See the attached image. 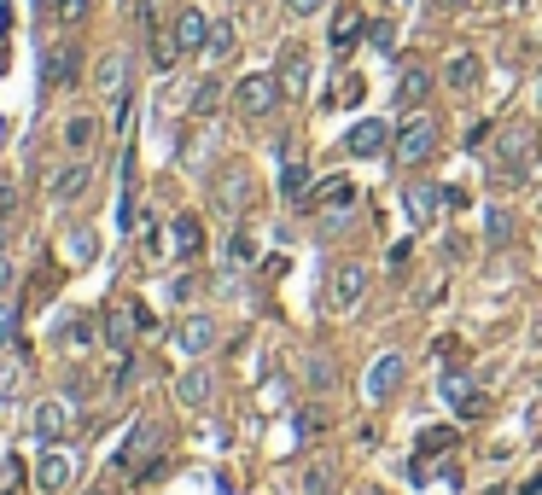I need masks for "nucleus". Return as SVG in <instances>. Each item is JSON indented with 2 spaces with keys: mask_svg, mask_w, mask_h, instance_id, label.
<instances>
[{
  "mask_svg": "<svg viewBox=\"0 0 542 495\" xmlns=\"http://www.w3.org/2000/svg\"><path fill=\"white\" fill-rule=\"evenodd\" d=\"M280 99H286L280 76H269V70H251V76H239V88H234V111L245 117V123H257V117H269Z\"/></svg>",
  "mask_w": 542,
  "mask_h": 495,
  "instance_id": "obj_1",
  "label": "nucleus"
},
{
  "mask_svg": "<svg viewBox=\"0 0 542 495\" xmlns=\"http://www.w3.org/2000/svg\"><path fill=\"white\" fill-rule=\"evenodd\" d=\"M432 152H438V123L414 111V117L403 123V134H397V164H403V169H414V164H426Z\"/></svg>",
  "mask_w": 542,
  "mask_h": 495,
  "instance_id": "obj_2",
  "label": "nucleus"
},
{
  "mask_svg": "<svg viewBox=\"0 0 542 495\" xmlns=\"http://www.w3.org/2000/svg\"><path fill=\"white\" fill-rule=\"evenodd\" d=\"M362 297H368V263H339L333 268V286H327V309L350 315Z\"/></svg>",
  "mask_w": 542,
  "mask_h": 495,
  "instance_id": "obj_3",
  "label": "nucleus"
},
{
  "mask_svg": "<svg viewBox=\"0 0 542 495\" xmlns=\"http://www.w3.org/2000/svg\"><path fill=\"white\" fill-rule=\"evenodd\" d=\"M443 204H449V187H432V181H408L403 187V210H408L414 228H432Z\"/></svg>",
  "mask_w": 542,
  "mask_h": 495,
  "instance_id": "obj_4",
  "label": "nucleus"
},
{
  "mask_svg": "<svg viewBox=\"0 0 542 495\" xmlns=\"http://www.w3.org/2000/svg\"><path fill=\"white\" fill-rule=\"evenodd\" d=\"M385 146H391V123H385V117H362L356 129L344 134V152H350V158H379Z\"/></svg>",
  "mask_w": 542,
  "mask_h": 495,
  "instance_id": "obj_5",
  "label": "nucleus"
},
{
  "mask_svg": "<svg viewBox=\"0 0 542 495\" xmlns=\"http://www.w3.org/2000/svg\"><path fill=\"white\" fill-rule=\"evenodd\" d=\"M327 41H333V53H350V47H362L368 41V18H362V6H333V30H327Z\"/></svg>",
  "mask_w": 542,
  "mask_h": 495,
  "instance_id": "obj_6",
  "label": "nucleus"
},
{
  "mask_svg": "<svg viewBox=\"0 0 542 495\" xmlns=\"http://www.w3.org/2000/svg\"><path fill=\"white\" fill-rule=\"evenodd\" d=\"M210 344H216V321L193 309V315H181V327H175V350L181 356H210Z\"/></svg>",
  "mask_w": 542,
  "mask_h": 495,
  "instance_id": "obj_7",
  "label": "nucleus"
},
{
  "mask_svg": "<svg viewBox=\"0 0 542 495\" xmlns=\"http://www.w3.org/2000/svg\"><path fill=\"white\" fill-rule=\"evenodd\" d=\"M88 187H94V164H88V158H76V164H65L53 181H47V198H53V204H76Z\"/></svg>",
  "mask_w": 542,
  "mask_h": 495,
  "instance_id": "obj_8",
  "label": "nucleus"
},
{
  "mask_svg": "<svg viewBox=\"0 0 542 495\" xmlns=\"http://www.w3.org/2000/svg\"><path fill=\"white\" fill-rule=\"evenodd\" d=\"M210 30H216V24H210V18H204V6H181V18H175V41H181V53H204V47H210Z\"/></svg>",
  "mask_w": 542,
  "mask_h": 495,
  "instance_id": "obj_9",
  "label": "nucleus"
},
{
  "mask_svg": "<svg viewBox=\"0 0 542 495\" xmlns=\"http://www.w3.org/2000/svg\"><path fill=\"white\" fill-rule=\"evenodd\" d=\"M76 70H82V59H76V47H47V59H41V88H70L76 82Z\"/></svg>",
  "mask_w": 542,
  "mask_h": 495,
  "instance_id": "obj_10",
  "label": "nucleus"
},
{
  "mask_svg": "<svg viewBox=\"0 0 542 495\" xmlns=\"http://www.w3.org/2000/svg\"><path fill=\"white\" fill-rule=\"evenodd\" d=\"M70 472H76V466H70L65 449H41V466H35V484H41V495H59L70 484Z\"/></svg>",
  "mask_w": 542,
  "mask_h": 495,
  "instance_id": "obj_11",
  "label": "nucleus"
},
{
  "mask_svg": "<svg viewBox=\"0 0 542 495\" xmlns=\"http://www.w3.org/2000/svg\"><path fill=\"white\" fill-rule=\"evenodd\" d=\"M274 76H280V88H286L292 99H298V94L309 88V53L298 47V41H292V47L280 53V70H274Z\"/></svg>",
  "mask_w": 542,
  "mask_h": 495,
  "instance_id": "obj_12",
  "label": "nucleus"
},
{
  "mask_svg": "<svg viewBox=\"0 0 542 495\" xmlns=\"http://www.w3.org/2000/svg\"><path fill=\"white\" fill-rule=\"evenodd\" d=\"M135 309H111V315H105V350H111V356H117V362H123V356H129V344H135Z\"/></svg>",
  "mask_w": 542,
  "mask_h": 495,
  "instance_id": "obj_13",
  "label": "nucleus"
},
{
  "mask_svg": "<svg viewBox=\"0 0 542 495\" xmlns=\"http://www.w3.org/2000/svg\"><path fill=\"white\" fill-rule=\"evenodd\" d=\"M397 379H403V356L385 350V356L373 362V373H368V402H385V396L397 391Z\"/></svg>",
  "mask_w": 542,
  "mask_h": 495,
  "instance_id": "obj_14",
  "label": "nucleus"
},
{
  "mask_svg": "<svg viewBox=\"0 0 542 495\" xmlns=\"http://www.w3.org/2000/svg\"><path fill=\"white\" fill-rule=\"evenodd\" d=\"M309 193H315L309 164H304V158H286V169H280V198H286V204H304Z\"/></svg>",
  "mask_w": 542,
  "mask_h": 495,
  "instance_id": "obj_15",
  "label": "nucleus"
},
{
  "mask_svg": "<svg viewBox=\"0 0 542 495\" xmlns=\"http://www.w3.org/2000/svg\"><path fill=\"white\" fill-rule=\"evenodd\" d=\"M65 431H70V408H65V402H41V408H35V437H41V443H59Z\"/></svg>",
  "mask_w": 542,
  "mask_h": 495,
  "instance_id": "obj_16",
  "label": "nucleus"
},
{
  "mask_svg": "<svg viewBox=\"0 0 542 495\" xmlns=\"http://www.w3.org/2000/svg\"><path fill=\"white\" fill-rule=\"evenodd\" d=\"M443 82L455 88V94H473V82H478V53H449V65H443Z\"/></svg>",
  "mask_w": 542,
  "mask_h": 495,
  "instance_id": "obj_17",
  "label": "nucleus"
},
{
  "mask_svg": "<svg viewBox=\"0 0 542 495\" xmlns=\"http://www.w3.org/2000/svg\"><path fill=\"white\" fill-rule=\"evenodd\" d=\"M455 443H461V431L455 426H426L420 431V461H443Z\"/></svg>",
  "mask_w": 542,
  "mask_h": 495,
  "instance_id": "obj_18",
  "label": "nucleus"
},
{
  "mask_svg": "<svg viewBox=\"0 0 542 495\" xmlns=\"http://www.w3.org/2000/svg\"><path fill=\"white\" fill-rule=\"evenodd\" d=\"M309 198H315L321 210H350V204H356V187H350V175H339V181H321Z\"/></svg>",
  "mask_w": 542,
  "mask_h": 495,
  "instance_id": "obj_19",
  "label": "nucleus"
},
{
  "mask_svg": "<svg viewBox=\"0 0 542 495\" xmlns=\"http://www.w3.org/2000/svg\"><path fill=\"white\" fill-rule=\"evenodd\" d=\"M94 251H100V233L94 228H70L65 233V263L82 268V263H94Z\"/></svg>",
  "mask_w": 542,
  "mask_h": 495,
  "instance_id": "obj_20",
  "label": "nucleus"
},
{
  "mask_svg": "<svg viewBox=\"0 0 542 495\" xmlns=\"http://www.w3.org/2000/svg\"><path fill=\"white\" fill-rule=\"evenodd\" d=\"M94 82H100L105 94H123V82H129V59H123V53H105L100 65H94Z\"/></svg>",
  "mask_w": 542,
  "mask_h": 495,
  "instance_id": "obj_21",
  "label": "nucleus"
},
{
  "mask_svg": "<svg viewBox=\"0 0 542 495\" xmlns=\"http://www.w3.org/2000/svg\"><path fill=\"white\" fill-rule=\"evenodd\" d=\"M175 396H181L187 408H199V402H210V373H204V367H187V373L175 379Z\"/></svg>",
  "mask_w": 542,
  "mask_h": 495,
  "instance_id": "obj_22",
  "label": "nucleus"
},
{
  "mask_svg": "<svg viewBox=\"0 0 542 495\" xmlns=\"http://www.w3.org/2000/svg\"><path fill=\"white\" fill-rule=\"evenodd\" d=\"M426 94H432V70H420V65L403 70V82H397V105L408 111V105H420Z\"/></svg>",
  "mask_w": 542,
  "mask_h": 495,
  "instance_id": "obj_23",
  "label": "nucleus"
},
{
  "mask_svg": "<svg viewBox=\"0 0 542 495\" xmlns=\"http://www.w3.org/2000/svg\"><path fill=\"white\" fill-rule=\"evenodd\" d=\"M152 443H158V426H152V420H140V426H135V437H129V443L117 449V461L129 466V461H140V455H152Z\"/></svg>",
  "mask_w": 542,
  "mask_h": 495,
  "instance_id": "obj_24",
  "label": "nucleus"
},
{
  "mask_svg": "<svg viewBox=\"0 0 542 495\" xmlns=\"http://www.w3.org/2000/svg\"><path fill=\"white\" fill-rule=\"evenodd\" d=\"M204 245V228H199V216H175V257H193Z\"/></svg>",
  "mask_w": 542,
  "mask_h": 495,
  "instance_id": "obj_25",
  "label": "nucleus"
},
{
  "mask_svg": "<svg viewBox=\"0 0 542 495\" xmlns=\"http://www.w3.org/2000/svg\"><path fill=\"white\" fill-rule=\"evenodd\" d=\"M94 134H100L94 117H70V123H65V146H70V152H88V146H94Z\"/></svg>",
  "mask_w": 542,
  "mask_h": 495,
  "instance_id": "obj_26",
  "label": "nucleus"
},
{
  "mask_svg": "<svg viewBox=\"0 0 542 495\" xmlns=\"http://www.w3.org/2000/svg\"><path fill=\"white\" fill-rule=\"evenodd\" d=\"M257 263V245H251V233L239 228L234 239H228V268H251Z\"/></svg>",
  "mask_w": 542,
  "mask_h": 495,
  "instance_id": "obj_27",
  "label": "nucleus"
},
{
  "mask_svg": "<svg viewBox=\"0 0 542 495\" xmlns=\"http://www.w3.org/2000/svg\"><path fill=\"white\" fill-rule=\"evenodd\" d=\"M234 47H239L234 24H216V30H210V47H204V53H210V59H234Z\"/></svg>",
  "mask_w": 542,
  "mask_h": 495,
  "instance_id": "obj_28",
  "label": "nucleus"
},
{
  "mask_svg": "<svg viewBox=\"0 0 542 495\" xmlns=\"http://www.w3.org/2000/svg\"><path fill=\"white\" fill-rule=\"evenodd\" d=\"M368 41L379 47V53H385V59H391V53H397V24H391V18H379V24H368Z\"/></svg>",
  "mask_w": 542,
  "mask_h": 495,
  "instance_id": "obj_29",
  "label": "nucleus"
},
{
  "mask_svg": "<svg viewBox=\"0 0 542 495\" xmlns=\"http://www.w3.org/2000/svg\"><path fill=\"white\" fill-rule=\"evenodd\" d=\"M47 12H53L59 24H82V18H88V0H47Z\"/></svg>",
  "mask_w": 542,
  "mask_h": 495,
  "instance_id": "obj_30",
  "label": "nucleus"
},
{
  "mask_svg": "<svg viewBox=\"0 0 542 495\" xmlns=\"http://www.w3.org/2000/svg\"><path fill=\"white\" fill-rule=\"evenodd\" d=\"M216 99H222V82H216V76H204L199 94H193V111H199V117H210V111H216Z\"/></svg>",
  "mask_w": 542,
  "mask_h": 495,
  "instance_id": "obj_31",
  "label": "nucleus"
},
{
  "mask_svg": "<svg viewBox=\"0 0 542 495\" xmlns=\"http://www.w3.org/2000/svg\"><path fill=\"white\" fill-rule=\"evenodd\" d=\"M484 233H490V245H508V233H513L508 210H484Z\"/></svg>",
  "mask_w": 542,
  "mask_h": 495,
  "instance_id": "obj_32",
  "label": "nucleus"
},
{
  "mask_svg": "<svg viewBox=\"0 0 542 495\" xmlns=\"http://www.w3.org/2000/svg\"><path fill=\"white\" fill-rule=\"evenodd\" d=\"M18 379H24V367H18V356H0V402L18 391Z\"/></svg>",
  "mask_w": 542,
  "mask_h": 495,
  "instance_id": "obj_33",
  "label": "nucleus"
},
{
  "mask_svg": "<svg viewBox=\"0 0 542 495\" xmlns=\"http://www.w3.org/2000/svg\"><path fill=\"white\" fill-rule=\"evenodd\" d=\"M12 344H18V309L0 303V350H12Z\"/></svg>",
  "mask_w": 542,
  "mask_h": 495,
  "instance_id": "obj_34",
  "label": "nucleus"
},
{
  "mask_svg": "<svg viewBox=\"0 0 542 495\" xmlns=\"http://www.w3.org/2000/svg\"><path fill=\"white\" fill-rule=\"evenodd\" d=\"M222 198H228V210H245V198H257V193H251V187H245L239 175H228V187H222Z\"/></svg>",
  "mask_w": 542,
  "mask_h": 495,
  "instance_id": "obj_35",
  "label": "nucleus"
},
{
  "mask_svg": "<svg viewBox=\"0 0 542 495\" xmlns=\"http://www.w3.org/2000/svg\"><path fill=\"white\" fill-rule=\"evenodd\" d=\"M484 408H490V402H484V391H467L461 402H455V414H461V420H478Z\"/></svg>",
  "mask_w": 542,
  "mask_h": 495,
  "instance_id": "obj_36",
  "label": "nucleus"
},
{
  "mask_svg": "<svg viewBox=\"0 0 542 495\" xmlns=\"http://www.w3.org/2000/svg\"><path fill=\"white\" fill-rule=\"evenodd\" d=\"M12 280H18V257H12V245L0 239V292H6Z\"/></svg>",
  "mask_w": 542,
  "mask_h": 495,
  "instance_id": "obj_37",
  "label": "nucleus"
},
{
  "mask_svg": "<svg viewBox=\"0 0 542 495\" xmlns=\"http://www.w3.org/2000/svg\"><path fill=\"white\" fill-rule=\"evenodd\" d=\"M135 18H140V30H146V35H158V0H140Z\"/></svg>",
  "mask_w": 542,
  "mask_h": 495,
  "instance_id": "obj_38",
  "label": "nucleus"
},
{
  "mask_svg": "<svg viewBox=\"0 0 542 495\" xmlns=\"http://www.w3.org/2000/svg\"><path fill=\"white\" fill-rule=\"evenodd\" d=\"M321 6H327V0H286V12H292V18H315Z\"/></svg>",
  "mask_w": 542,
  "mask_h": 495,
  "instance_id": "obj_39",
  "label": "nucleus"
},
{
  "mask_svg": "<svg viewBox=\"0 0 542 495\" xmlns=\"http://www.w3.org/2000/svg\"><path fill=\"white\" fill-rule=\"evenodd\" d=\"M362 94H368V88H362V76H350V82H344V105H356V99H362Z\"/></svg>",
  "mask_w": 542,
  "mask_h": 495,
  "instance_id": "obj_40",
  "label": "nucleus"
},
{
  "mask_svg": "<svg viewBox=\"0 0 542 495\" xmlns=\"http://www.w3.org/2000/svg\"><path fill=\"white\" fill-rule=\"evenodd\" d=\"M408 251H414V239H397V245H391V268H403Z\"/></svg>",
  "mask_w": 542,
  "mask_h": 495,
  "instance_id": "obj_41",
  "label": "nucleus"
},
{
  "mask_svg": "<svg viewBox=\"0 0 542 495\" xmlns=\"http://www.w3.org/2000/svg\"><path fill=\"white\" fill-rule=\"evenodd\" d=\"M129 309H135V327H140V332H152V327H158V321H152V309H146V303H129Z\"/></svg>",
  "mask_w": 542,
  "mask_h": 495,
  "instance_id": "obj_42",
  "label": "nucleus"
},
{
  "mask_svg": "<svg viewBox=\"0 0 542 495\" xmlns=\"http://www.w3.org/2000/svg\"><path fill=\"white\" fill-rule=\"evenodd\" d=\"M0 70H6V12H0Z\"/></svg>",
  "mask_w": 542,
  "mask_h": 495,
  "instance_id": "obj_43",
  "label": "nucleus"
},
{
  "mask_svg": "<svg viewBox=\"0 0 542 495\" xmlns=\"http://www.w3.org/2000/svg\"><path fill=\"white\" fill-rule=\"evenodd\" d=\"M438 6H467V0H438Z\"/></svg>",
  "mask_w": 542,
  "mask_h": 495,
  "instance_id": "obj_44",
  "label": "nucleus"
},
{
  "mask_svg": "<svg viewBox=\"0 0 542 495\" xmlns=\"http://www.w3.org/2000/svg\"><path fill=\"white\" fill-rule=\"evenodd\" d=\"M531 99H537V105H542V82H537V94H531Z\"/></svg>",
  "mask_w": 542,
  "mask_h": 495,
  "instance_id": "obj_45",
  "label": "nucleus"
},
{
  "mask_svg": "<svg viewBox=\"0 0 542 495\" xmlns=\"http://www.w3.org/2000/svg\"><path fill=\"white\" fill-rule=\"evenodd\" d=\"M356 495H385V490H356Z\"/></svg>",
  "mask_w": 542,
  "mask_h": 495,
  "instance_id": "obj_46",
  "label": "nucleus"
},
{
  "mask_svg": "<svg viewBox=\"0 0 542 495\" xmlns=\"http://www.w3.org/2000/svg\"><path fill=\"white\" fill-rule=\"evenodd\" d=\"M100 495H105V490H100Z\"/></svg>",
  "mask_w": 542,
  "mask_h": 495,
  "instance_id": "obj_47",
  "label": "nucleus"
}]
</instances>
